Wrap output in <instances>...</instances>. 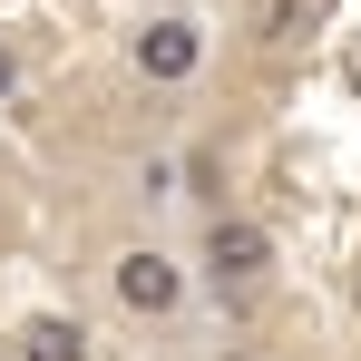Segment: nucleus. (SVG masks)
<instances>
[{
    "label": "nucleus",
    "instance_id": "nucleus-1",
    "mask_svg": "<svg viewBox=\"0 0 361 361\" xmlns=\"http://www.w3.org/2000/svg\"><path fill=\"white\" fill-rule=\"evenodd\" d=\"M205 274H215L225 293L264 283V274H274V235H264L254 215H215V225H205Z\"/></svg>",
    "mask_w": 361,
    "mask_h": 361
},
{
    "label": "nucleus",
    "instance_id": "nucleus-2",
    "mask_svg": "<svg viewBox=\"0 0 361 361\" xmlns=\"http://www.w3.org/2000/svg\"><path fill=\"white\" fill-rule=\"evenodd\" d=\"M118 302H127V312H147V322H166V312L185 302V264H176V254H157V244L118 254Z\"/></svg>",
    "mask_w": 361,
    "mask_h": 361
},
{
    "label": "nucleus",
    "instance_id": "nucleus-3",
    "mask_svg": "<svg viewBox=\"0 0 361 361\" xmlns=\"http://www.w3.org/2000/svg\"><path fill=\"white\" fill-rule=\"evenodd\" d=\"M195 59H205V39H195L185 20H157V30L137 39V68H147L157 88H176V78H195Z\"/></svg>",
    "mask_w": 361,
    "mask_h": 361
},
{
    "label": "nucleus",
    "instance_id": "nucleus-4",
    "mask_svg": "<svg viewBox=\"0 0 361 361\" xmlns=\"http://www.w3.org/2000/svg\"><path fill=\"white\" fill-rule=\"evenodd\" d=\"M10 352L20 361H88V322H78V312H30Z\"/></svg>",
    "mask_w": 361,
    "mask_h": 361
},
{
    "label": "nucleus",
    "instance_id": "nucleus-5",
    "mask_svg": "<svg viewBox=\"0 0 361 361\" xmlns=\"http://www.w3.org/2000/svg\"><path fill=\"white\" fill-rule=\"evenodd\" d=\"M10 88H20V59H10V39H0V98H10Z\"/></svg>",
    "mask_w": 361,
    "mask_h": 361
}]
</instances>
